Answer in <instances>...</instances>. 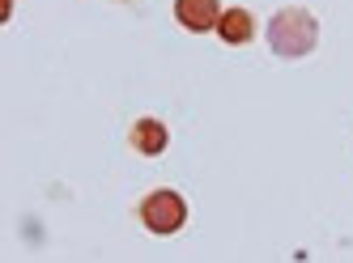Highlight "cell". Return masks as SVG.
I'll use <instances>...</instances> for the list:
<instances>
[{"mask_svg":"<svg viewBox=\"0 0 353 263\" xmlns=\"http://www.w3.org/2000/svg\"><path fill=\"white\" fill-rule=\"evenodd\" d=\"M268 47H272V56H281V60H307L311 51L319 47V17L311 9H276L272 21H268Z\"/></svg>","mask_w":353,"mask_h":263,"instance_id":"6da1fadb","label":"cell"},{"mask_svg":"<svg viewBox=\"0 0 353 263\" xmlns=\"http://www.w3.org/2000/svg\"><path fill=\"white\" fill-rule=\"evenodd\" d=\"M137 221L154 233V238H170V233H179L188 225V200L174 187H154L137 204Z\"/></svg>","mask_w":353,"mask_h":263,"instance_id":"7a4b0ae2","label":"cell"},{"mask_svg":"<svg viewBox=\"0 0 353 263\" xmlns=\"http://www.w3.org/2000/svg\"><path fill=\"white\" fill-rule=\"evenodd\" d=\"M221 0H174V21L183 25L188 34H217V21H221Z\"/></svg>","mask_w":353,"mask_h":263,"instance_id":"3957f363","label":"cell"},{"mask_svg":"<svg viewBox=\"0 0 353 263\" xmlns=\"http://www.w3.org/2000/svg\"><path fill=\"white\" fill-rule=\"evenodd\" d=\"M128 145H132V153H141V157H158V153H166V145H170V127H166L158 115H141V119H132V127H128Z\"/></svg>","mask_w":353,"mask_h":263,"instance_id":"277c9868","label":"cell"},{"mask_svg":"<svg viewBox=\"0 0 353 263\" xmlns=\"http://www.w3.org/2000/svg\"><path fill=\"white\" fill-rule=\"evenodd\" d=\"M256 13L251 9H225L221 13V21H217V39L225 43V47H247V43H256Z\"/></svg>","mask_w":353,"mask_h":263,"instance_id":"5b68a950","label":"cell"},{"mask_svg":"<svg viewBox=\"0 0 353 263\" xmlns=\"http://www.w3.org/2000/svg\"><path fill=\"white\" fill-rule=\"evenodd\" d=\"M5 17H13V0H5Z\"/></svg>","mask_w":353,"mask_h":263,"instance_id":"8992f818","label":"cell"}]
</instances>
